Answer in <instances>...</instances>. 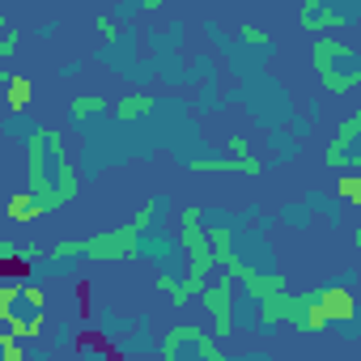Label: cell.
<instances>
[{
	"label": "cell",
	"instance_id": "11",
	"mask_svg": "<svg viewBox=\"0 0 361 361\" xmlns=\"http://www.w3.org/2000/svg\"><path fill=\"white\" fill-rule=\"evenodd\" d=\"M357 136H361V111H353L344 123H340V132H336V140H331V149H327V166H348L353 157V145H357Z\"/></svg>",
	"mask_w": 361,
	"mask_h": 361
},
{
	"label": "cell",
	"instance_id": "12",
	"mask_svg": "<svg viewBox=\"0 0 361 361\" xmlns=\"http://www.w3.org/2000/svg\"><path fill=\"white\" fill-rule=\"evenodd\" d=\"M153 111V94H123L119 102H115V119H123V123H132V119H145Z\"/></svg>",
	"mask_w": 361,
	"mask_h": 361
},
{
	"label": "cell",
	"instance_id": "27",
	"mask_svg": "<svg viewBox=\"0 0 361 361\" xmlns=\"http://www.w3.org/2000/svg\"><path fill=\"white\" fill-rule=\"evenodd\" d=\"M5 85H9V73H5V68H0V94H5Z\"/></svg>",
	"mask_w": 361,
	"mask_h": 361
},
{
	"label": "cell",
	"instance_id": "1",
	"mask_svg": "<svg viewBox=\"0 0 361 361\" xmlns=\"http://www.w3.org/2000/svg\"><path fill=\"white\" fill-rule=\"evenodd\" d=\"M43 310H47V302H43L39 285H18V281L0 285V323L13 336L35 340L43 331Z\"/></svg>",
	"mask_w": 361,
	"mask_h": 361
},
{
	"label": "cell",
	"instance_id": "8",
	"mask_svg": "<svg viewBox=\"0 0 361 361\" xmlns=\"http://www.w3.org/2000/svg\"><path fill=\"white\" fill-rule=\"evenodd\" d=\"M47 128H39L35 136H30V192L43 200V209H47V200H51V174H47ZM51 213V209H47Z\"/></svg>",
	"mask_w": 361,
	"mask_h": 361
},
{
	"label": "cell",
	"instance_id": "7",
	"mask_svg": "<svg viewBox=\"0 0 361 361\" xmlns=\"http://www.w3.org/2000/svg\"><path fill=\"white\" fill-rule=\"evenodd\" d=\"M302 310H306V302L293 298V293H285V289L259 298V323H264V327H281V323L298 327V323H302Z\"/></svg>",
	"mask_w": 361,
	"mask_h": 361
},
{
	"label": "cell",
	"instance_id": "22",
	"mask_svg": "<svg viewBox=\"0 0 361 361\" xmlns=\"http://www.w3.org/2000/svg\"><path fill=\"white\" fill-rule=\"evenodd\" d=\"M243 43H259V47H268L272 39H268L264 30H255V26H243Z\"/></svg>",
	"mask_w": 361,
	"mask_h": 361
},
{
	"label": "cell",
	"instance_id": "5",
	"mask_svg": "<svg viewBox=\"0 0 361 361\" xmlns=\"http://www.w3.org/2000/svg\"><path fill=\"white\" fill-rule=\"evenodd\" d=\"M196 298L204 302V310H209V319H213V331L226 340V336L234 331V276H230V272H221L217 281L209 276V285H204Z\"/></svg>",
	"mask_w": 361,
	"mask_h": 361
},
{
	"label": "cell",
	"instance_id": "24",
	"mask_svg": "<svg viewBox=\"0 0 361 361\" xmlns=\"http://www.w3.org/2000/svg\"><path fill=\"white\" fill-rule=\"evenodd\" d=\"M39 255H43L39 247H18V259H22V264H39Z\"/></svg>",
	"mask_w": 361,
	"mask_h": 361
},
{
	"label": "cell",
	"instance_id": "9",
	"mask_svg": "<svg viewBox=\"0 0 361 361\" xmlns=\"http://www.w3.org/2000/svg\"><path fill=\"white\" fill-rule=\"evenodd\" d=\"M314 302L323 306L327 323H348V319L357 314V302H353V293H348L344 285H319V289H314Z\"/></svg>",
	"mask_w": 361,
	"mask_h": 361
},
{
	"label": "cell",
	"instance_id": "15",
	"mask_svg": "<svg viewBox=\"0 0 361 361\" xmlns=\"http://www.w3.org/2000/svg\"><path fill=\"white\" fill-rule=\"evenodd\" d=\"M98 111H106V98H102V94H77V98L68 102V115H73L77 123H85V119L98 115Z\"/></svg>",
	"mask_w": 361,
	"mask_h": 361
},
{
	"label": "cell",
	"instance_id": "28",
	"mask_svg": "<svg viewBox=\"0 0 361 361\" xmlns=\"http://www.w3.org/2000/svg\"><path fill=\"white\" fill-rule=\"evenodd\" d=\"M0 26H5V13H0Z\"/></svg>",
	"mask_w": 361,
	"mask_h": 361
},
{
	"label": "cell",
	"instance_id": "23",
	"mask_svg": "<svg viewBox=\"0 0 361 361\" xmlns=\"http://www.w3.org/2000/svg\"><path fill=\"white\" fill-rule=\"evenodd\" d=\"M251 153V140L247 136H230V157H247Z\"/></svg>",
	"mask_w": 361,
	"mask_h": 361
},
{
	"label": "cell",
	"instance_id": "10",
	"mask_svg": "<svg viewBox=\"0 0 361 361\" xmlns=\"http://www.w3.org/2000/svg\"><path fill=\"white\" fill-rule=\"evenodd\" d=\"M188 170L196 174H259L255 157H188Z\"/></svg>",
	"mask_w": 361,
	"mask_h": 361
},
{
	"label": "cell",
	"instance_id": "17",
	"mask_svg": "<svg viewBox=\"0 0 361 361\" xmlns=\"http://www.w3.org/2000/svg\"><path fill=\"white\" fill-rule=\"evenodd\" d=\"M153 217H157V200H145V204L136 209V217H132V226H128V230H132V234L140 238V234H145V230L153 226Z\"/></svg>",
	"mask_w": 361,
	"mask_h": 361
},
{
	"label": "cell",
	"instance_id": "26",
	"mask_svg": "<svg viewBox=\"0 0 361 361\" xmlns=\"http://www.w3.org/2000/svg\"><path fill=\"white\" fill-rule=\"evenodd\" d=\"M166 0H140V9H161Z\"/></svg>",
	"mask_w": 361,
	"mask_h": 361
},
{
	"label": "cell",
	"instance_id": "2",
	"mask_svg": "<svg viewBox=\"0 0 361 361\" xmlns=\"http://www.w3.org/2000/svg\"><path fill=\"white\" fill-rule=\"evenodd\" d=\"M140 251L136 234L123 226V230H102L94 238H68V243H56L51 247V259H73V255H90V259H132Z\"/></svg>",
	"mask_w": 361,
	"mask_h": 361
},
{
	"label": "cell",
	"instance_id": "20",
	"mask_svg": "<svg viewBox=\"0 0 361 361\" xmlns=\"http://www.w3.org/2000/svg\"><path fill=\"white\" fill-rule=\"evenodd\" d=\"M94 26H98V39H106V43L119 39V22H115V18H98Z\"/></svg>",
	"mask_w": 361,
	"mask_h": 361
},
{
	"label": "cell",
	"instance_id": "25",
	"mask_svg": "<svg viewBox=\"0 0 361 361\" xmlns=\"http://www.w3.org/2000/svg\"><path fill=\"white\" fill-rule=\"evenodd\" d=\"M5 259H18V247L13 243H0V264H5Z\"/></svg>",
	"mask_w": 361,
	"mask_h": 361
},
{
	"label": "cell",
	"instance_id": "14",
	"mask_svg": "<svg viewBox=\"0 0 361 361\" xmlns=\"http://www.w3.org/2000/svg\"><path fill=\"white\" fill-rule=\"evenodd\" d=\"M30 98H35V81H30V77H13V73H9V85H5V102H9V111H13V115H22V111L30 106Z\"/></svg>",
	"mask_w": 361,
	"mask_h": 361
},
{
	"label": "cell",
	"instance_id": "13",
	"mask_svg": "<svg viewBox=\"0 0 361 361\" xmlns=\"http://www.w3.org/2000/svg\"><path fill=\"white\" fill-rule=\"evenodd\" d=\"M5 213H9V221H35V217H43L47 209H43V200H39L35 192H18V196L5 204Z\"/></svg>",
	"mask_w": 361,
	"mask_h": 361
},
{
	"label": "cell",
	"instance_id": "6",
	"mask_svg": "<svg viewBox=\"0 0 361 361\" xmlns=\"http://www.w3.org/2000/svg\"><path fill=\"white\" fill-rule=\"evenodd\" d=\"M192 348V353H200L204 361H226V353L200 331V327H170V336H166V344H161V357L166 361H178V348Z\"/></svg>",
	"mask_w": 361,
	"mask_h": 361
},
{
	"label": "cell",
	"instance_id": "16",
	"mask_svg": "<svg viewBox=\"0 0 361 361\" xmlns=\"http://www.w3.org/2000/svg\"><path fill=\"white\" fill-rule=\"evenodd\" d=\"M336 196H340L344 204H361V174H357L353 166L336 178Z\"/></svg>",
	"mask_w": 361,
	"mask_h": 361
},
{
	"label": "cell",
	"instance_id": "3",
	"mask_svg": "<svg viewBox=\"0 0 361 361\" xmlns=\"http://www.w3.org/2000/svg\"><path fill=\"white\" fill-rule=\"evenodd\" d=\"M357 51L348 47V43H336V39H319L314 47H310V64H314V73H319V81H323V90H331V94H353L357 85H361V68H336L340 60H353Z\"/></svg>",
	"mask_w": 361,
	"mask_h": 361
},
{
	"label": "cell",
	"instance_id": "19",
	"mask_svg": "<svg viewBox=\"0 0 361 361\" xmlns=\"http://www.w3.org/2000/svg\"><path fill=\"white\" fill-rule=\"evenodd\" d=\"M319 9H323V0H302V30L314 35V18H319Z\"/></svg>",
	"mask_w": 361,
	"mask_h": 361
},
{
	"label": "cell",
	"instance_id": "4",
	"mask_svg": "<svg viewBox=\"0 0 361 361\" xmlns=\"http://www.w3.org/2000/svg\"><path fill=\"white\" fill-rule=\"evenodd\" d=\"M47 161L56 166V178H51V200H47V209H64L68 200H77V166H73V157H68V149H64V136L56 132V128H47Z\"/></svg>",
	"mask_w": 361,
	"mask_h": 361
},
{
	"label": "cell",
	"instance_id": "18",
	"mask_svg": "<svg viewBox=\"0 0 361 361\" xmlns=\"http://www.w3.org/2000/svg\"><path fill=\"white\" fill-rule=\"evenodd\" d=\"M0 353H5V361H18L22 357V336H13L9 327H0Z\"/></svg>",
	"mask_w": 361,
	"mask_h": 361
},
{
	"label": "cell",
	"instance_id": "21",
	"mask_svg": "<svg viewBox=\"0 0 361 361\" xmlns=\"http://www.w3.org/2000/svg\"><path fill=\"white\" fill-rule=\"evenodd\" d=\"M18 51V35L13 30H5V35H0V60H9Z\"/></svg>",
	"mask_w": 361,
	"mask_h": 361
}]
</instances>
